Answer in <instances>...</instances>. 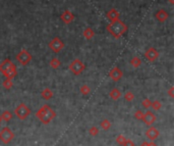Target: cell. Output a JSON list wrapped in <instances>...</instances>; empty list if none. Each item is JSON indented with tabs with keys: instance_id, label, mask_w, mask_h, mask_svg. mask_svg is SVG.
Here are the masks:
<instances>
[{
	"instance_id": "cell-31",
	"label": "cell",
	"mask_w": 174,
	"mask_h": 146,
	"mask_svg": "<svg viewBox=\"0 0 174 146\" xmlns=\"http://www.w3.org/2000/svg\"><path fill=\"white\" fill-rule=\"evenodd\" d=\"M99 134V129L97 127H92L90 129V135L91 136H97Z\"/></svg>"
},
{
	"instance_id": "cell-16",
	"label": "cell",
	"mask_w": 174,
	"mask_h": 146,
	"mask_svg": "<svg viewBox=\"0 0 174 146\" xmlns=\"http://www.w3.org/2000/svg\"><path fill=\"white\" fill-rule=\"evenodd\" d=\"M41 97L45 100H50L53 97L52 90H50L49 88H45V89L42 90V92H41Z\"/></svg>"
},
{
	"instance_id": "cell-3",
	"label": "cell",
	"mask_w": 174,
	"mask_h": 146,
	"mask_svg": "<svg viewBox=\"0 0 174 146\" xmlns=\"http://www.w3.org/2000/svg\"><path fill=\"white\" fill-rule=\"evenodd\" d=\"M14 115H16V118L19 120L24 121L31 115V109L25 103H19L16 107V109H14Z\"/></svg>"
},
{
	"instance_id": "cell-5",
	"label": "cell",
	"mask_w": 174,
	"mask_h": 146,
	"mask_svg": "<svg viewBox=\"0 0 174 146\" xmlns=\"http://www.w3.org/2000/svg\"><path fill=\"white\" fill-rule=\"evenodd\" d=\"M86 69V65L84 62L79 58H75L71 61V64H69V70L72 72V74L75 76H79L82 74Z\"/></svg>"
},
{
	"instance_id": "cell-10",
	"label": "cell",
	"mask_w": 174,
	"mask_h": 146,
	"mask_svg": "<svg viewBox=\"0 0 174 146\" xmlns=\"http://www.w3.org/2000/svg\"><path fill=\"white\" fill-rule=\"evenodd\" d=\"M159 135H160V132L155 127H150L146 131V137L150 141H155L159 137Z\"/></svg>"
},
{
	"instance_id": "cell-23",
	"label": "cell",
	"mask_w": 174,
	"mask_h": 146,
	"mask_svg": "<svg viewBox=\"0 0 174 146\" xmlns=\"http://www.w3.org/2000/svg\"><path fill=\"white\" fill-rule=\"evenodd\" d=\"M101 128H102L104 131H107V130H109L110 128H111V123H110V121L109 120H107V119H104L101 122Z\"/></svg>"
},
{
	"instance_id": "cell-32",
	"label": "cell",
	"mask_w": 174,
	"mask_h": 146,
	"mask_svg": "<svg viewBox=\"0 0 174 146\" xmlns=\"http://www.w3.org/2000/svg\"><path fill=\"white\" fill-rule=\"evenodd\" d=\"M122 146H135V142L132 141L130 139H126L125 140V142L123 143Z\"/></svg>"
},
{
	"instance_id": "cell-25",
	"label": "cell",
	"mask_w": 174,
	"mask_h": 146,
	"mask_svg": "<svg viewBox=\"0 0 174 146\" xmlns=\"http://www.w3.org/2000/svg\"><path fill=\"white\" fill-rule=\"evenodd\" d=\"M2 86H3L5 89H11L12 86H13V83H12V80L10 79H5L2 83Z\"/></svg>"
},
{
	"instance_id": "cell-28",
	"label": "cell",
	"mask_w": 174,
	"mask_h": 146,
	"mask_svg": "<svg viewBox=\"0 0 174 146\" xmlns=\"http://www.w3.org/2000/svg\"><path fill=\"white\" fill-rule=\"evenodd\" d=\"M115 140H116V143H117V144L122 146L123 143H124L125 140H126V138H125V136H123V135H118Z\"/></svg>"
},
{
	"instance_id": "cell-21",
	"label": "cell",
	"mask_w": 174,
	"mask_h": 146,
	"mask_svg": "<svg viewBox=\"0 0 174 146\" xmlns=\"http://www.w3.org/2000/svg\"><path fill=\"white\" fill-rule=\"evenodd\" d=\"M49 64H50V67H51L53 70H57L58 67L61 65V62H60V60L58 59V58L54 57V58H52L51 60H50Z\"/></svg>"
},
{
	"instance_id": "cell-15",
	"label": "cell",
	"mask_w": 174,
	"mask_h": 146,
	"mask_svg": "<svg viewBox=\"0 0 174 146\" xmlns=\"http://www.w3.org/2000/svg\"><path fill=\"white\" fill-rule=\"evenodd\" d=\"M106 16H107V19H109L110 22L119 19V12L116 10L115 8L110 9V10L107 12V14H106Z\"/></svg>"
},
{
	"instance_id": "cell-4",
	"label": "cell",
	"mask_w": 174,
	"mask_h": 146,
	"mask_svg": "<svg viewBox=\"0 0 174 146\" xmlns=\"http://www.w3.org/2000/svg\"><path fill=\"white\" fill-rule=\"evenodd\" d=\"M14 139V133L9 127H3L0 130V141L3 144H8Z\"/></svg>"
},
{
	"instance_id": "cell-8",
	"label": "cell",
	"mask_w": 174,
	"mask_h": 146,
	"mask_svg": "<svg viewBox=\"0 0 174 146\" xmlns=\"http://www.w3.org/2000/svg\"><path fill=\"white\" fill-rule=\"evenodd\" d=\"M145 57L148 61L154 62L155 60H157V58L159 57V52L154 48V47H150V48H148L147 50H146Z\"/></svg>"
},
{
	"instance_id": "cell-27",
	"label": "cell",
	"mask_w": 174,
	"mask_h": 146,
	"mask_svg": "<svg viewBox=\"0 0 174 146\" xmlns=\"http://www.w3.org/2000/svg\"><path fill=\"white\" fill-rule=\"evenodd\" d=\"M124 99L126 100V101H128V102L132 101V100L135 99V94H133L132 91H127L124 94Z\"/></svg>"
},
{
	"instance_id": "cell-36",
	"label": "cell",
	"mask_w": 174,
	"mask_h": 146,
	"mask_svg": "<svg viewBox=\"0 0 174 146\" xmlns=\"http://www.w3.org/2000/svg\"><path fill=\"white\" fill-rule=\"evenodd\" d=\"M1 121H2V120H1V117H0V123H1Z\"/></svg>"
},
{
	"instance_id": "cell-24",
	"label": "cell",
	"mask_w": 174,
	"mask_h": 146,
	"mask_svg": "<svg viewBox=\"0 0 174 146\" xmlns=\"http://www.w3.org/2000/svg\"><path fill=\"white\" fill-rule=\"evenodd\" d=\"M80 93H82L83 95H88V94H90V92H91V88L88 86L87 84H85V85H83L82 87H80Z\"/></svg>"
},
{
	"instance_id": "cell-2",
	"label": "cell",
	"mask_w": 174,
	"mask_h": 146,
	"mask_svg": "<svg viewBox=\"0 0 174 146\" xmlns=\"http://www.w3.org/2000/svg\"><path fill=\"white\" fill-rule=\"evenodd\" d=\"M36 117L40 120V122H41L42 124L48 125L55 117H56V112H55L48 104H44L36 112Z\"/></svg>"
},
{
	"instance_id": "cell-22",
	"label": "cell",
	"mask_w": 174,
	"mask_h": 146,
	"mask_svg": "<svg viewBox=\"0 0 174 146\" xmlns=\"http://www.w3.org/2000/svg\"><path fill=\"white\" fill-rule=\"evenodd\" d=\"M0 117H1V120L5 121V122H9V121L12 119V114L9 110H4Z\"/></svg>"
},
{
	"instance_id": "cell-20",
	"label": "cell",
	"mask_w": 174,
	"mask_h": 146,
	"mask_svg": "<svg viewBox=\"0 0 174 146\" xmlns=\"http://www.w3.org/2000/svg\"><path fill=\"white\" fill-rule=\"evenodd\" d=\"M4 77L6 78V79H10L12 80L13 78L16 77L17 75V72H16V69H13V70H7V72H5L4 74H2Z\"/></svg>"
},
{
	"instance_id": "cell-19",
	"label": "cell",
	"mask_w": 174,
	"mask_h": 146,
	"mask_svg": "<svg viewBox=\"0 0 174 146\" xmlns=\"http://www.w3.org/2000/svg\"><path fill=\"white\" fill-rule=\"evenodd\" d=\"M129 64H130V65H132V67H135V69H138V67H140L141 64H142V60H141L140 57L135 56V57H132V58L130 59Z\"/></svg>"
},
{
	"instance_id": "cell-29",
	"label": "cell",
	"mask_w": 174,
	"mask_h": 146,
	"mask_svg": "<svg viewBox=\"0 0 174 146\" xmlns=\"http://www.w3.org/2000/svg\"><path fill=\"white\" fill-rule=\"evenodd\" d=\"M142 104H143V106L146 108V109H149V107H151L152 101H151L150 99H148V98H145V99L142 101Z\"/></svg>"
},
{
	"instance_id": "cell-34",
	"label": "cell",
	"mask_w": 174,
	"mask_h": 146,
	"mask_svg": "<svg viewBox=\"0 0 174 146\" xmlns=\"http://www.w3.org/2000/svg\"><path fill=\"white\" fill-rule=\"evenodd\" d=\"M168 95L171 98H174V87H170V89L168 90Z\"/></svg>"
},
{
	"instance_id": "cell-26",
	"label": "cell",
	"mask_w": 174,
	"mask_h": 146,
	"mask_svg": "<svg viewBox=\"0 0 174 146\" xmlns=\"http://www.w3.org/2000/svg\"><path fill=\"white\" fill-rule=\"evenodd\" d=\"M151 107H152L154 110H160L161 107H162V103H161V101H159V100H155V101L152 102Z\"/></svg>"
},
{
	"instance_id": "cell-30",
	"label": "cell",
	"mask_w": 174,
	"mask_h": 146,
	"mask_svg": "<svg viewBox=\"0 0 174 146\" xmlns=\"http://www.w3.org/2000/svg\"><path fill=\"white\" fill-rule=\"evenodd\" d=\"M135 118L137 120H140V121H142L143 120V117H144V112H142V110H137V112H135Z\"/></svg>"
},
{
	"instance_id": "cell-9",
	"label": "cell",
	"mask_w": 174,
	"mask_h": 146,
	"mask_svg": "<svg viewBox=\"0 0 174 146\" xmlns=\"http://www.w3.org/2000/svg\"><path fill=\"white\" fill-rule=\"evenodd\" d=\"M13 69H16V67L10 59H5L0 64V73L1 74H4L7 70H10Z\"/></svg>"
},
{
	"instance_id": "cell-7",
	"label": "cell",
	"mask_w": 174,
	"mask_h": 146,
	"mask_svg": "<svg viewBox=\"0 0 174 146\" xmlns=\"http://www.w3.org/2000/svg\"><path fill=\"white\" fill-rule=\"evenodd\" d=\"M16 58L22 65H27L29 62H31L33 56L27 49H22L21 51L16 54Z\"/></svg>"
},
{
	"instance_id": "cell-12",
	"label": "cell",
	"mask_w": 174,
	"mask_h": 146,
	"mask_svg": "<svg viewBox=\"0 0 174 146\" xmlns=\"http://www.w3.org/2000/svg\"><path fill=\"white\" fill-rule=\"evenodd\" d=\"M143 121H144V123H145L146 125L150 127L151 125H153L154 123L156 122V117H155V115L151 112V110L148 109L147 112H146V114H144Z\"/></svg>"
},
{
	"instance_id": "cell-6",
	"label": "cell",
	"mask_w": 174,
	"mask_h": 146,
	"mask_svg": "<svg viewBox=\"0 0 174 146\" xmlns=\"http://www.w3.org/2000/svg\"><path fill=\"white\" fill-rule=\"evenodd\" d=\"M48 47H49V49L51 50L52 52H54V53H59V52L65 47V44L60 38L55 37V38H53L51 41L49 42Z\"/></svg>"
},
{
	"instance_id": "cell-33",
	"label": "cell",
	"mask_w": 174,
	"mask_h": 146,
	"mask_svg": "<svg viewBox=\"0 0 174 146\" xmlns=\"http://www.w3.org/2000/svg\"><path fill=\"white\" fill-rule=\"evenodd\" d=\"M141 146H158L156 143H154V141H151V142H148V141H145V142H143Z\"/></svg>"
},
{
	"instance_id": "cell-18",
	"label": "cell",
	"mask_w": 174,
	"mask_h": 146,
	"mask_svg": "<svg viewBox=\"0 0 174 146\" xmlns=\"http://www.w3.org/2000/svg\"><path fill=\"white\" fill-rule=\"evenodd\" d=\"M83 35H84V37L87 40H91L94 38L95 36V32L93 29H91V28H87V29L84 30V32H83Z\"/></svg>"
},
{
	"instance_id": "cell-1",
	"label": "cell",
	"mask_w": 174,
	"mask_h": 146,
	"mask_svg": "<svg viewBox=\"0 0 174 146\" xmlns=\"http://www.w3.org/2000/svg\"><path fill=\"white\" fill-rule=\"evenodd\" d=\"M106 30H107L114 38L118 39L127 32V26L122 21L117 19V21L111 22L107 26V28H106Z\"/></svg>"
},
{
	"instance_id": "cell-13",
	"label": "cell",
	"mask_w": 174,
	"mask_h": 146,
	"mask_svg": "<svg viewBox=\"0 0 174 146\" xmlns=\"http://www.w3.org/2000/svg\"><path fill=\"white\" fill-rule=\"evenodd\" d=\"M60 17H61L62 22H63L64 24H70V22H72L74 19V13L69 10H64L63 12H62L61 16H60Z\"/></svg>"
},
{
	"instance_id": "cell-35",
	"label": "cell",
	"mask_w": 174,
	"mask_h": 146,
	"mask_svg": "<svg viewBox=\"0 0 174 146\" xmlns=\"http://www.w3.org/2000/svg\"><path fill=\"white\" fill-rule=\"evenodd\" d=\"M169 2H170L171 4H174V0H168Z\"/></svg>"
},
{
	"instance_id": "cell-17",
	"label": "cell",
	"mask_w": 174,
	"mask_h": 146,
	"mask_svg": "<svg viewBox=\"0 0 174 146\" xmlns=\"http://www.w3.org/2000/svg\"><path fill=\"white\" fill-rule=\"evenodd\" d=\"M121 95H122L121 91H120L119 89H117V88H113L109 93V96L112 98L113 100H118L121 97Z\"/></svg>"
},
{
	"instance_id": "cell-11",
	"label": "cell",
	"mask_w": 174,
	"mask_h": 146,
	"mask_svg": "<svg viewBox=\"0 0 174 146\" xmlns=\"http://www.w3.org/2000/svg\"><path fill=\"white\" fill-rule=\"evenodd\" d=\"M109 76H110L111 79L113 80V81L117 82V81H119V80L122 78V76H123V73H122V70H120L118 67H114L112 70H110Z\"/></svg>"
},
{
	"instance_id": "cell-14",
	"label": "cell",
	"mask_w": 174,
	"mask_h": 146,
	"mask_svg": "<svg viewBox=\"0 0 174 146\" xmlns=\"http://www.w3.org/2000/svg\"><path fill=\"white\" fill-rule=\"evenodd\" d=\"M155 16H156V19H157V21H159L160 22H164L168 19L169 14H168V12L165 11L164 9H160V10H158L156 12Z\"/></svg>"
}]
</instances>
